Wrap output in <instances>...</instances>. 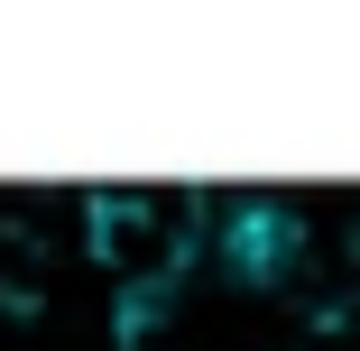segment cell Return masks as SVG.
I'll use <instances>...</instances> for the list:
<instances>
[{
	"label": "cell",
	"instance_id": "1",
	"mask_svg": "<svg viewBox=\"0 0 360 351\" xmlns=\"http://www.w3.org/2000/svg\"><path fill=\"white\" fill-rule=\"evenodd\" d=\"M203 241H212V268H222L231 287H286V277L305 268V222L286 213V203H268V194H240Z\"/></svg>",
	"mask_w": 360,
	"mask_h": 351
}]
</instances>
